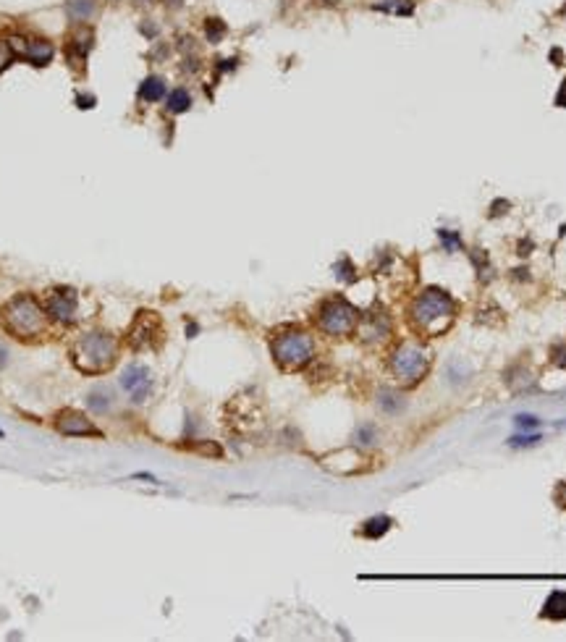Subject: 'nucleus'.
<instances>
[{"label":"nucleus","instance_id":"0eeeda50","mask_svg":"<svg viewBox=\"0 0 566 642\" xmlns=\"http://www.w3.org/2000/svg\"><path fill=\"white\" fill-rule=\"evenodd\" d=\"M94 48V32L90 24H81L74 29V34L66 42V61L74 71H84L87 58Z\"/></svg>","mask_w":566,"mask_h":642},{"label":"nucleus","instance_id":"39448f33","mask_svg":"<svg viewBox=\"0 0 566 642\" xmlns=\"http://www.w3.org/2000/svg\"><path fill=\"white\" fill-rule=\"evenodd\" d=\"M356 323H359L356 310L346 299H338V297L325 301L320 307V314H317V325L328 336H349L352 330H356Z\"/></svg>","mask_w":566,"mask_h":642},{"label":"nucleus","instance_id":"f257e3e1","mask_svg":"<svg viewBox=\"0 0 566 642\" xmlns=\"http://www.w3.org/2000/svg\"><path fill=\"white\" fill-rule=\"evenodd\" d=\"M412 323L420 333H427V336H438L441 330H446L456 314V307H454V299L448 297L446 291L441 288H425L420 297L412 304Z\"/></svg>","mask_w":566,"mask_h":642},{"label":"nucleus","instance_id":"b1692460","mask_svg":"<svg viewBox=\"0 0 566 642\" xmlns=\"http://www.w3.org/2000/svg\"><path fill=\"white\" fill-rule=\"evenodd\" d=\"M540 441H543L540 435H516V438L509 441V445H514V448H525V445H538Z\"/></svg>","mask_w":566,"mask_h":642},{"label":"nucleus","instance_id":"e433bc0d","mask_svg":"<svg viewBox=\"0 0 566 642\" xmlns=\"http://www.w3.org/2000/svg\"><path fill=\"white\" fill-rule=\"evenodd\" d=\"M325 3H330V6H336V3H338V0H325Z\"/></svg>","mask_w":566,"mask_h":642},{"label":"nucleus","instance_id":"f704fd0d","mask_svg":"<svg viewBox=\"0 0 566 642\" xmlns=\"http://www.w3.org/2000/svg\"><path fill=\"white\" fill-rule=\"evenodd\" d=\"M556 493H566V483H561V485H558V490H556ZM556 501H558L561 506H566V498H564V496H561V498H556Z\"/></svg>","mask_w":566,"mask_h":642},{"label":"nucleus","instance_id":"c756f323","mask_svg":"<svg viewBox=\"0 0 566 642\" xmlns=\"http://www.w3.org/2000/svg\"><path fill=\"white\" fill-rule=\"evenodd\" d=\"M139 32H142L147 39H155V34H158V26L152 24V19H145V21L139 24Z\"/></svg>","mask_w":566,"mask_h":642},{"label":"nucleus","instance_id":"c85d7f7f","mask_svg":"<svg viewBox=\"0 0 566 642\" xmlns=\"http://www.w3.org/2000/svg\"><path fill=\"white\" fill-rule=\"evenodd\" d=\"M356 441H359V443H365V445L372 443V441H375V428H372V425L359 428V430H356Z\"/></svg>","mask_w":566,"mask_h":642},{"label":"nucleus","instance_id":"4c0bfd02","mask_svg":"<svg viewBox=\"0 0 566 642\" xmlns=\"http://www.w3.org/2000/svg\"><path fill=\"white\" fill-rule=\"evenodd\" d=\"M108 3H121V0H108Z\"/></svg>","mask_w":566,"mask_h":642},{"label":"nucleus","instance_id":"aec40b11","mask_svg":"<svg viewBox=\"0 0 566 642\" xmlns=\"http://www.w3.org/2000/svg\"><path fill=\"white\" fill-rule=\"evenodd\" d=\"M110 404H113V396H110V391H105V388L90 393V406H92L94 412H108Z\"/></svg>","mask_w":566,"mask_h":642},{"label":"nucleus","instance_id":"1a4fd4ad","mask_svg":"<svg viewBox=\"0 0 566 642\" xmlns=\"http://www.w3.org/2000/svg\"><path fill=\"white\" fill-rule=\"evenodd\" d=\"M55 425H58V430L63 432V435H94V438L100 435V430L92 425V419L79 414L77 409H63L58 414V419H55Z\"/></svg>","mask_w":566,"mask_h":642},{"label":"nucleus","instance_id":"9b49d317","mask_svg":"<svg viewBox=\"0 0 566 642\" xmlns=\"http://www.w3.org/2000/svg\"><path fill=\"white\" fill-rule=\"evenodd\" d=\"M121 388L134 393V401H142V396L150 391V372L142 367H129L121 378Z\"/></svg>","mask_w":566,"mask_h":642},{"label":"nucleus","instance_id":"423d86ee","mask_svg":"<svg viewBox=\"0 0 566 642\" xmlns=\"http://www.w3.org/2000/svg\"><path fill=\"white\" fill-rule=\"evenodd\" d=\"M427 365H430V354H427V349H422L420 343H404V346H398L396 354L391 357V370H394V375L401 380V383H407V385L417 383V380L425 375Z\"/></svg>","mask_w":566,"mask_h":642},{"label":"nucleus","instance_id":"f3484780","mask_svg":"<svg viewBox=\"0 0 566 642\" xmlns=\"http://www.w3.org/2000/svg\"><path fill=\"white\" fill-rule=\"evenodd\" d=\"M372 8L409 19V16H414V0H378V3H372Z\"/></svg>","mask_w":566,"mask_h":642},{"label":"nucleus","instance_id":"2eb2a0df","mask_svg":"<svg viewBox=\"0 0 566 642\" xmlns=\"http://www.w3.org/2000/svg\"><path fill=\"white\" fill-rule=\"evenodd\" d=\"M189 108H192V94H189V90H184V87H176V90H171L165 94V110H168L171 116H181Z\"/></svg>","mask_w":566,"mask_h":642},{"label":"nucleus","instance_id":"a211bd4d","mask_svg":"<svg viewBox=\"0 0 566 642\" xmlns=\"http://www.w3.org/2000/svg\"><path fill=\"white\" fill-rule=\"evenodd\" d=\"M228 34V26H225L223 19H205V39L210 42V45H218V42H223V37Z\"/></svg>","mask_w":566,"mask_h":642},{"label":"nucleus","instance_id":"7c9ffc66","mask_svg":"<svg viewBox=\"0 0 566 642\" xmlns=\"http://www.w3.org/2000/svg\"><path fill=\"white\" fill-rule=\"evenodd\" d=\"M556 105H558V108H566V79L561 81L558 92H556Z\"/></svg>","mask_w":566,"mask_h":642},{"label":"nucleus","instance_id":"4468645a","mask_svg":"<svg viewBox=\"0 0 566 642\" xmlns=\"http://www.w3.org/2000/svg\"><path fill=\"white\" fill-rule=\"evenodd\" d=\"M165 94H168V84H165V79L163 77L150 74L147 79H142V84H139V100H145V103H160Z\"/></svg>","mask_w":566,"mask_h":642},{"label":"nucleus","instance_id":"ddd939ff","mask_svg":"<svg viewBox=\"0 0 566 642\" xmlns=\"http://www.w3.org/2000/svg\"><path fill=\"white\" fill-rule=\"evenodd\" d=\"M94 13H97V0H68L66 3V16L74 26L87 24Z\"/></svg>","mask_w":566,"mask_h":642},{"label":"nucleus","instance_id":"20e7f679","mask_svg":"<svg viewBox=\"0 0 566 642\" xmlns=\"http://www.w3.org/2000/svg\"><path fill=\"white\" fill-rule=\"evenodd\" d=\"M315 354L312 339L302 330H291L273 341V357L283 370H302Z\"/></svg>","mask_w":566,"mask_h":642},{"label":"nucleus","instance_id":"473e14b6","mask_svg":"<svg viewBox=\"0 0 566 642\" xmlns=\"http://www.w3.org/2000/svg\"><path fill=\"white\" fill-rule=\"evenodd\" d=\"M561 58H564V52L558 50V48H553V50H551V61H553V63L561 66Z\"/></svg>","mask_w":566,"mask_h":642},{"label":"nucleus","instance_id":"a878e982","mask_svg":"<svg viewBox=\"0 0 566 642\" xmlns=\"http://www.w3.org/2000/svg\"><path fill=\"white\" fill-rule=\"evenodd\" d=\"M14 58H16V55H14V50L8 48V39H0V71L11 63Z\"/></svg>","mask_w":566,"mask_h":642},{"label":"nucleus","instance_id":"6ab92c4d","mask_svg":"<svg viewBox=\"0 0 566 642\" xmlns=\"http://www.w3.org/2000/svg\"><path fill=\"white\" fill-rule=\"evenodd\" d=\"M438 239H441V244H443V252H448V254H454V252H459V249L464 247L461 236L456 234V231H451V228H438Z\"/></svg>","mask_w":566,"mask_h":642},{"label":"nucleus","instance_id":"6e6552de","mask_svg":"<svg viewBox=\"0 0 566 642\" xmlns=\"http://www.w3.org/2000/svg\"><path fill=\"white\" fill-rule=\"evenodd\" d=\"M48 314L58 323H74L77 320V294L68 288H55L48 299Z\"/></svg>","mask_w":566,"mask_h":642},{"label":"nucleus","instance_id":"9d476101","mask_svg":"<svg viewBox=\"0 0 566 642\" xmlns=\"http://www.w3.org/2000/svg\"><path fill=\"white\" fill-rule=\"evenodd\" d=\"M356 333L362 336V341H383L391 333V323L385 314H367L356 323Z\"/></svg>","mask_w":566,"mask_h":642},{"label":"nucleus","instance_id":"72a5a7b5","mask_svg":"<svg viewBox=\"0 0 566 642\" xmlns=\"http://www.w3.org/2000/svg\"><path fill=\"white\" fill-rule=\"evenodd\" d=\"M529 249H532V241H522V247H519V254L525 257V254H529Z\"/></svg>","mask_w":566,"mask_h":642},{"label":"nucleus","instance_id":"412c9836","mask_svg":"<svg viewBox=\"0 0 566 642\" xmlns=\"http://www.w3.org/2000/svg\"><path fill=\"white\" fill-rule=\"evenodd\" d=\"M391 527V519L388 516H375V519H370L367 527H365V535L367 537H381L385 530Z\"/></svg>","mask_w":566,"mask_h":642},{"label":"nucleus","instance_id":"f8f14e48","mask_svg":"<svg viewBox=\"0 0 566 642\" xmlns=\"http://www.w3.org/2000/svg\"><path fill=\"white\" fill-rule=\"evenodd\" d=\"M55 48L48 42V39H29L27 42V50H24V61H29L32 66H48L53 61Z\"/></svg>","mask_w":566,"mask_h":642},{"label":"nucleus","instance_id":"c9c22d12","mask_svg":"<svg viewBox=\"0 0 566 642\" xmlns=\"http://www.w3.org/2000/svg\"><path fill=\"white\" fill-rule=\"evenodd\" d=\"M165 6H168V8H181L184 0H165Z\"/></svg>","mask_w":566,"mask_h":642},{"label":"nucleus","instance_id":"58836bf2","mask_svg":"<svg viewBox=\"0 0 566 642\" xmlns=\"http://www.w3.org/2000/svg\"><path fill=\"white\" fill-rule=\"evenodd\" d=\"M561 428H566V422H561Z\"/></svg>","mask_w":566,"mask_h":642},{"label":"nucleus","instance_id":"4be33fe9","mask_svg":"<svg viewBox=\"0 0 566 642\" xmlns=\"http://www.w3.org/2000/svg\"><path fill=\"white\" fill-rule=\"evenodd\" d=\"M381 406L385 409V412H398V409H401L404 404H401V399H398L396 393H383V396H381Z\"/></svg>","mask_w":566,"mask_h":642},{"label":"nucleus","instance_id":"5701e85b","mask_svg":"<svg viewBox=\"0 0 566 642\" xmlns=\"http://www.w3.org/2000/svg\"><path fill=\"white\" fill-rule=\"evenodd\" d=\"M336 275L343 278V281H352V278H354V265L349 262V257H341V262L336 265Z\"/></svg>","mask_w":566,"mask_h":642},{"label":"nucleus","instance_id":"393cba45","mask_svg":"<svg viewBox=\"0 0 566 642\" xmlns=\"http://www.w3.org/2000/svg\"><path fill=\"white\" fill-rule=\"evenodd\" d=\"M514 422H516V428H522V430H535L540 425V419L532 417V414H516Z\"/></svg>","mask_w":566,"mask_h":642},{"label":"nucleus","instance_id":"2f4dec72","mask_svg":"<svg viewBox=\"0 0 566 642\" xmlns=\"http://www.w3.org/2000/svg\"><path fill=\"white\" fill-rule=\"evenodd\" d=\"M218 63H221V66H218V71L223 74V71H231V68H236L239 61H236V58H228V61H218Z\"/></svg>","mask_w":566,"mask_h":642},{"label":"nucleus","instance_id":"cd10ccee","mask_svg":"<svg viewBox=\"0 0 566 642\" xmlns=\"http://www.w3.org/2000/svg\"><path fill=\"white\" fill-rule=\"evenodd\" d=\"M94 105H97V97H94V94H90V92H79V94H77V108H81V110H92Z\"/></svg>","mask_w":566,"mask_h":642},{"label":"nucleus","instance_id":"bb28decb","mask_svg":"<svg viewBox=\"0 0 566 642\" xmlns=\"http://www.w3.org/2000/svg\"><path fill=\"white\" fill-rule=\"evenodd\" d=\"M509 208H512V202H509V199H496V202L490 205V212H487V215H490V218H501V215H506V212H509Z\"/></svg>","mask_w":566,"mask_h":642},{"label":"nucleus","instance_id":"dca6fc26","mask_svg":"<svg viewBox=\"0 0 566 642\" xmlns=\"http://www.w3.org/2000/svg\"><path fill=\"white\" fill-rule=\"evenodd\" d=\"M543 616L545 619H553V621H561L566 619V592L564 590H556L548 595V601L543 605Z\"/></svg>","mask_w":566,"mask_h":642},{"label":"nucleus","instance_id":"7ed1b4c3","mask_svg":"<svg viewBox=\"0 0 566 642\" xmlns=\"http://www.w3.org/2000/svg\"><path fill=\"white\" fill-rule=\"evenodd\" d=\"M6 325H8L11 333L21 336V339L37 336L45 328V310H42L40 301L34 299V297L21 294V297H16L6 307Z\"/></svg>","mask_w":566,"mask_h":642},{"label":"nucleus","instance_id":"f03ea898","mask_svg":"<svg viewBox=\"0 0 566 642\" xmlns=\"http://www.w3.org/2000/svg\"><path fill=\"white\" fill-rule=\"evenodd\" d=\"M74 359H77V367L87 375L105 372L116 362V341L105 336V333H87L77 343Z\"/></svg>","mask_w":566,"mask_h":642}]
</instances>
